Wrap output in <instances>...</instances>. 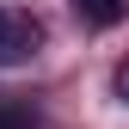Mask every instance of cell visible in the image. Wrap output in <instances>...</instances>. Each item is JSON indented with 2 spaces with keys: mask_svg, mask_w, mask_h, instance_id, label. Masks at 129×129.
Masks as SVG:
<instances>
[{
  "mask_svg": "<svg viewBox=\"0 0 129 129\" xmlns=\"http://www.w3.org/2000/svg\"><path fill=\"white\" fill-rule=\"evenodd\" d=\"M0 129H37V111L31 105H0Z\"/></svg>",
  "mask_w": 129,
  "mask_h": 129,
  "instance_id": "3957f363",
  "label": "cell"
},
{
  "mask_svg": "<svg viewBox=\"0 0 129 129\" xmlns=\"http://www.w3.org/2000/svg\"><path fill=\"white\" fill-rule=\"evenodd\" d=\"M111 86H117V99L129 105V61H117V74H111Z\"/></svg>",
  "mask_w": 129,
  "mask_h": 129,
  "instance_id": "277c9868",
  "label": "cell"
},
{
  "mask_svg": "<svg viewBox=\"0 0 129 129\" xmlns=\"http://www.w3.org/2000/svg\"><path fill=\"white\" fill-rule=\"evenodd\" d=\"M123 6H129V0H74V12H80L86 25H117Z\"/></svg>",
  "mask_w": 129,
  "mask_h": 129,
  "instance_id": "7a4b0ae2",
  "label": "cell"
},
{
  "mask_svg": "<svg viewBox=\"0 0 129 129\" xmlns=\"http://www.w3.org/2000/svg\"><path fill=\"white\" fill-rule=\"evenodd\" d=\"M43 49V19L31 6H0V68H25L31 55Z\"/></svg>",
  "mask_w": 129,
  "mask_h": 129,
  "instance_id": "6da1fadb",
  "label": "cell"
}]
</instances>
